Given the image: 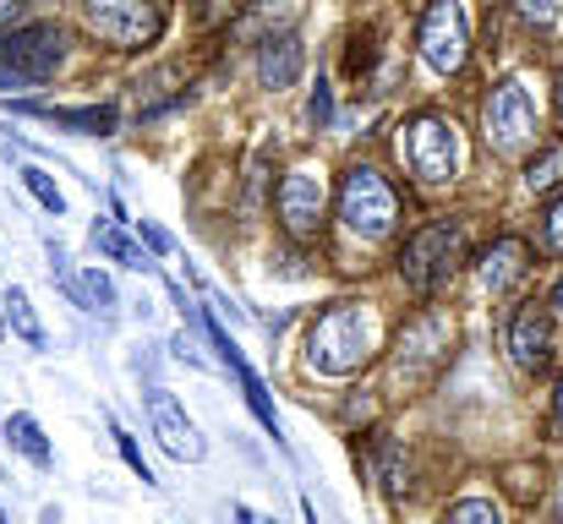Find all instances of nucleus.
I'll return each mask as SVG.
<instances>
[{
    "mask_svg": "<svg viewBox=\"0 0 563 524\" xmlns=\"http://www.w3.org/2000/svg\"><path fill=\"white\" fill-rule=\"evenodd\" d=\"M307 121H312V126H329V121H334V93H329V82L312 88V99H307Z\"/></svg>",
    "mask_w": 563,
    "mask_h": 524,
    "instance_id": "25",
    "label": "nucleus"
},
{
    "mask_svg": "<svg viewBox=\"0 0 563 524\" xmlns=\"http://www.w3.org/2000/svg\"><path fill=\"white\" fill-rule=\"evenodd\" d=\"M137 241H143V246H148V252H159V257H165V252H170V235H165V230H159V224H154V219H137Z\"/></svg>",
    "mask_w": 563,
    "mask_h": 524,
    "instance_id": "28",
    "label": "nucleus"
},
{
    "mask_svg": "<svg viewBox=\"0 0 563 524\" xmlns=\"http://www.w3.org/2000/svg\"><path fill=\"white\" fill-rule=\"evenodd\" d=\"M553 306H559V312H563V279H559V290H553Z\"/></svg>",
    "mask_w": 563,
    "mask_h": 524,
    "instance_id": "33",
    "label": "nucleus"
},
{
    "mask_svg": "<svg viewBox=\"0 0 563 524\" xmlns=\"http://www.w3.org/2000/svg\"><path fill=\"white\" fill-rule=\"evenodd\" d=\"M377 355V317L373 306H356V301H340L329 312L312 317L307 328V366L323 371V377H351L362 371Z\"/></svg>",
    "mask_w": 563,
    "mask_h": 524,
    "instance_id": "1",
    "label": "nucleus"
},
{
    "mask_svg": "<svg viewBox=\"0 0 563 524\" xmlns=\"http://www.w3.org/2000/svg\"><path fill=\"white\" fill-rule=\"evenodd\" d=\"M399 154H405V170L416 175L421 186H449V180L460 175V132H454L449 115L421 110V115L405 126Z\"/></svg>",
    "mask_w": 563,
    "mask_h": 524,
    "instance_id": "4",
    "label": "nucleus"
},
{
    "mask_svg": "<svg viewBox=\"0 0 563 524\" xmlns=\"http://www.w3.org/2000/svg\"><path fill=\"white\" fill-rule=\"evenodd\" d=\"M5 437H11V448L27 459V465H38V470H49L55 465V454H49V443H44V432H38V421L33 415H5Z\"/></svg>",
    "mask_w": 563,
    "mask_h": 524,
    "instance_id": "17",
    "label": "nucleus"
},
{
    "mask_svg": "<svg viewBox=\"0 0 563 524\" xmlns=\"http://www.w3.org/2000/svg\"><path fill=\"white\" fill-rule=\"evenodd\" d=\"M559 115H563V71H559Z\"/></svg>",
    "mask_w": 563,
    "mask_h": 524,
    "instance_id": "34",
    "label": "nucleus"
},
{
    "mask_svg": "<svg viewBox=\"0 0 563 524\" xmlns=\"http://www.w3.org/2000/svg\"><path fill=\"white\" fill-rule=\"evenodd\" d=\"M33 115H44L55 126H71V132H88V137H110L115 132V104H93V110H49V104H38Z\"/></svg>",
    "mask_w": 563,
    "mask_h": 524,
    "instance_id": "16",
    "label": "nucleus"
},
{
    "mask_svg": "<svg viewBox=\"0 0 563 524\" xmlns=\"http://www.w3.org/2000/svg\"><path fill=\"white\" fill-rule=\"evenodd\" d=\"M170 349H176V360H187V366H208V360L197 355V345H191V334H176V339H170Z\"/></svg>",
    "mask_w": 563,
    "mask_h": 524,
    "instance_id": "31",
    "label": "nucleus"
},
{
    "mask_svg": "<svg viewBox=\"0 0 563 524\" xmlns=\"http://www.w3.org/2000/svg\"><path fill=\"white\" fill-rule=\"evenodd\" d=\"M542 241H548V252H563V197L553 202V213H548V224H542Z\"/></svg>",
    "mask_w": 563,
    "mask_h": 524,
    "instance_id": "29",
    "label": "nucleus"
},
{
    "mask_svg": "<svg viewBox=\"0 0 563 524\" xmlns=\"http://www.w3.org/2000/svg\"><path fill=\"white\" fill-rule=\"evenodd\" d=\"M274 208H279V224H285L290 241H318L323 213H329V186H323V175L318 170H290L285 180H279Z\"/></svg>",
    "mask_w": 563,
    "mask_h": 524,
    "instance_id": "9",
    "label": "nucleus"
},
{
    "mask_svg": "<svg viewBox=\"0 0 563 524\" xmlns=\"http://www.w3.org/2000/svg\"><path fill=\"white\" fill-rule=\"evenodd\" d=\"M460 263H465V230H460V224H427V230H416V235L405 241V252H399V279H405L416 296H432V290H443V285L460 274Z\"/></svg>",
    "mask_w": 563,
    "mask_h": 524,
    "instance_id": "3",
    "label": "nucleus"
},
{
    "mask_svg": "<svg viewBox=\"0 0 563 524\" xmlns=\"http://www.w3.org/2000/svg\"><path fill=\"white\" fill-rule=\"evenodd\" d=\"M449 520H482V524H498V509H493V503H476V498H465V503H454V509H449Z\"/></svg>",
    "mask_w": 563,
    "mask_h": 524,
    "instance_id": "27",
    "label": "nucleus"
},
{
    "mask_svg": "<svg viewBox=\"0 0 563 524\" xmlns=\"http://www.w3.org/2000/svg\"><path fill=\"white\" fill-rule=\"evenodd\" d=\"M301 66H307V49H301L296 33H268V38L257 44V82H263V88H274V93L296 88Z\"/></svg>",
    "mask_w": 563,
    "mask_h": 524,
    "instance_id": "14",
    "label": "nucleus"
},
{
    "mask_svg": "<svg viewBox=\"0 0 563 524\" xmlns=\"http://www.w3.org/2000/svg\"><path fill=\"white\" fill-rule=\"evenodd\" d=\"M0 520H5V514H0Z\"/></svg>",
    "mask_w": 563,
    "mask_h": 524,
    "instance_id": "38",
    "label": "nucleus"
},
{
    "mask_svg": "<svg viewBox=\"0 0 563 524\" xmlns=\"http://www.w3.org/2000/svg\"><path fill=\"white\" fill-rule=\"evenodd\" d=\"M82 16H88V27H93L104 44H115V49H143V44H154L159 27H165V16H159L154 0H82Z\"/></svg>",
    "mask_w": 563,
    "mask_h": 524,
    "instance_id": "8",
    "label": "nucleus"
},
{
    "mask_svg": "<svg viewBox=\"0 0 563 524\" xmlns=\"http://www.w3.org/2000/svg\"><path fill=\"white\" fill-rule=\"evenodd\" d=\"M526 274H531V246H526L520 235H498V241L476 257V279H482V290H487V296L515 290Z\"/></svg>",
    "mask_w": 563,
    "mask_h": 524,
    "instance_id": "13",
    "label": "nucleus"
},
{
    "mask_svg": "<svg viewBox=\"0 0 563 524\" xmlns=\"http://www.w3.org/2000/svg\"><path fill=\"white\" fill-rule=\"evenodd\" d=\"M509 360L520 366V371H542L548 360H553V317H548V306H520L515 312V323H509Z\"/></svg>",
    "mask_w": 563,
    "mask_h": 524,
    "instance_id": "12",
    "label": "nucleus"
},
{
    "mask_svg": "<svg viewBox=\"0 0 563 524\" xmlns=\"http://www.w3.org/2000/svg\"><path fill=\"white\" fill-rule=\"evenodd\" d=\"M559 520H563V481H559Z\"/></svg>",
    "mask_w": 563,
    "mask_h": 524,
    "instance_id": "35",
    "label": "nucleus"
},
{
    "mask_svg": "<svg viewBox=\"0 0 563 524\" xmlns=\"http://www.w3.org/2000/svg\"><path fill=\"white\" fill-rule=\"evenodd\" d=\"M0 55L38 88V82H49V77L60 71V60H66V33H60L55 22H33V27L5 33V38H0Z\"/></svg>",
    "mask_w": 563,
    "mask_h": 524,
    "instance_id": "10",
    "label": "nucleus"
},
{
    "mask_svg": "<svg viewBox=\"0 0 563 524\" xmlns=\"http://www.w3.org/2000/svg\"><path fill=\"white\" fill-rule=\"evenodd\" d=\"M115 448H121V459H126V465H132V470H137V476L148 481V487H154V470L143 465V448H137V443H132V437H126L121 426H115Z\"/></svg>",
    "mask_w": 563,
    "mask_h": 524,
    "instance_id": "26",
    "label": "nucleus"
},
{
    "mask_svg": "<svg viewBox=\"0 0 563 524\" xmlns=\"http://www.w3.org/2000/svg\"><path fill=\"white\" fill-rule=\"evenodd\" d=\"M482 137L498 154H520V148L537 143V104H531V93L515 77L487 93V104H482Z\"/></svg>",
    "mask_w": 563,
    "mask_h": 524,
    "instance_id": "7",
    "label": "nucleus"
},
{
    "mask_svg": "<svg viewBox=\"0 0 563 524\" xmlns=\"http://www.w3.org/2000/svg\"><path fill=\"white\" fill-rule=\"evenodd\" d=\"M454 360V317L449 312H421L399 328V339L388 349V388L416 399L427 393Z\"/></svg>",
    "mask_w": 563,
    "mask_h": 524,
    "instance_id": "2",
    "label": "nucleus"
},
{
    "mask_svg": "<svg viewBox=\"0 0 563 524\" xmlns=\"http://www.w3.org/2000/svg\"><path fill=\"white\" fill-rule=\"evenodd\" d=\"M559 421H563V382H559Z\"/></svg>",
    "mask_w": 563,
    "mask_h": 524,
    "instance_id": "36",
    "label": "nucleus"
},
{
    "mask_svg": "<svg viewBox=\"0 0 563 524\" xmlns=\"http://www.w3.org/2000/svg\"><path fill=\"white\" fill-rule=\"evenodd\" d=\"M88 241H93V252H104V257H110V263H121V268H137V274H143V268H154V263L143 257V246H137L121 224H110V219H99V224L88 230Z\"/></svg>",
    "mask_w": 563,
    "mask_h": 524,
    "instance_id": "15",
    "label": "nucleus"
},
{
    "mask_svg": "<svg viewBox=\"0 0 563 524\" xmlns=\"http://www.w3.org/2000/svg\"><path fill=\"white\" fill-rule=\"evenodd\" d=\"M416 44H421L432 71H443V77L465 71V60H471V11H465V0H432L421 11Z\"/></svg>",
    "mask_w": 563,
    "mask_h": 524,
    "instance_id": "6",
    "label": "nucleus"
},
{
    "mask_svg": "<svg viewBox=\"0 0 563 524\" xmlns=\"http://www.w3.org/2000/svg\"><path fill=\"white\" fill-rule=\"evenodd\" d=\"M553 186H563V143L526 165V191H553Z\"/></svg>",
    "mask_w": 563,
    "mask_h": 524,
    "instance_id": "20",
    "label": "nucleus"
},
{
    "mask_svg": "<svg viewBox=\"0 0 563 524\" xmlns=\"http://www.w3.org/2000/svg\"><path fill=\"white\" fill-rule=\"evenodd\" d=\"M5 323L27 339L33 349H44V328H38V312H33V301H27V290L22 285H11L5 290Z\"/></svg>",
    "mask_w": 563,
    "mask_h": 524,
    "instance_id": "18",
    "label": "nucleus"
},
{
    "mask_svg": "<svg viewBox=\"0 0 563 524\" xmlns=\"http://www.w3.org/2000/svg\"><path fill=\"white\" fill-rule=\"evenodd\" d=\"M27 88H33V82H27V77H22V71L0 55V93H27Z\"/></svg>",
    "mask_w": 563,
    "mask_h": 524,
    "instance_id": "30",
    "label": "nucleus"
},
{
    "mask_svg": "<svg viewBox=\"0 0 563 524\" xmlns=\"http://www.w3.org/2000/svg\"><path fill=\"white\" fill-rule=\"evenodd\" d=\"M82 306H88V312H110V306H115V285H110L99 268H88V279H82Z\"/></svg>",
    "mask_w": 563,
    "mask_h": 524,
    "instance_id": "22",
    "label": "nucleus"
},
{
    "mask_svg": "<svg viewBox=\"0 0 563 524\" xmlns=\"http://www.w3.org/2000/svg\"><path fill=\"white\" fill-rule=\"evenodd\" d=\"M515 11H520V16L531 22V27H553L563 5H559V0H515Z\"/></svg>",
    "mask_w": 563,
    "mask_h": 524,
    "instance_id": "24",
    "label": "nucleus"
},
{
    "mask_svg": "<svg viewBox=\"0 0 563 524\" xmlns=\"http://www.w3.org/2000/svg\"><path fill=\"white\" fill-rule=\"evenodd\" d=\"M340 219H345L351 235L383 241L399 224V197H394V186L373 165H356V170H345V180H340Z\"/></svg>",
    "mask_w": 563,
    "mask_h": 524,
    "instance_id": "5",
    "label": "nucleus"
},
{
    "mask_svg": "<svg viewBox=\"0 0 563 524\" xmlns=\"http://www.w3.org/2000/svg\"><path fill=\"white\" fill-rule=\"evenodd\" d=\"M0 334H5V328H0Z\"/></svg>",
    "mask_w": 563,
    "mask_h": 524,
    "instance_id": "37",
    "label": "nucleus"
},
{
    "mask_svg": "<svg viewBox=\"0 0 563 524\" xmlns=\"http://www.w3.org/2000/svg\"><path fill=\"white\" fill-rule=\"evenodd\" d=\"M252 0H197V22L202 27H219V22H230L235 11H246Z\"/></svg>",
    "mask_w": 563,
    "mask_h": 524,
    "instance_id": "23",
    "label": "nucleus"
},
{
    "mask_svg": "<svg viewBox=\"0 0 563 524\" xmlns=\"http://www.w3.org/2000/svg\"><path fill=\"white\" fill-rule=\"evenodd\" d=\"M148 426H154V437L165 443V454H176V459H187V465L202 459V437H197L191 415L176 404V393L148 388Z\"/></svg>",
    "mask_w": 563,
    "mask_h": 524,
    "instance_id": "11",
    "label": "nucleus"
},
{
    "mask_svg": "<svg viewBox=\"0 0 563 524\" xmlns=\"http://www.w3.org/2000/svg\"><path fill=\"white\" fill-rule=\"evenodd\" d=\"M22 186H27V191L38 197V208H44V213H55V219L66 213V197H60V186H55L49 175L38 170V165H33V170H22Z\"/></svg>",
    "mask_w": 563,
    "mask_h": 524,
    "instance_id": "21",
    "label": "nucleus"
},
{
    "mask_svg": "<svg viewBox=\"0 0 563 524\" xmlns=\"http://www.w3.org/2000/svg\"><path fill=\"white\" fill-rule=\"evenodd\" d=\"M22 5H27V0H0V27H5V22H16V16H22Z\"/></svg>",
    "mask_w": 563,
    "mask_h": 524,
    "instance_id": "32",
    "label": "nucleus"
},
{
    "mask_svg": "<svg viewBox=\"0 0 563 524\" xmlns=\"http://www.w3.org/2000/svg\"><path fill=\"white\" fill-rule=\"evenodd\" d=\"M377 481H383V492H388V498H405L410 465H405V448H399L394 437H383V443H377Z\"/></svg>",
    "mask_w": 563,
    "mask_h": 524,
    "instance_id": "19",
    "label": "nucleus"
}]
</instances>
